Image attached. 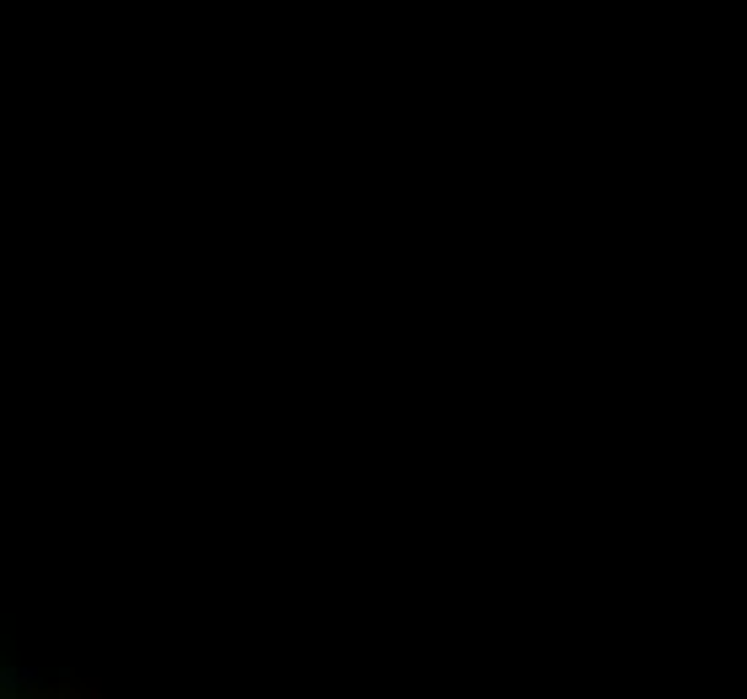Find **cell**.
<instances>
[{
  "label": "cell",
  "instance_id": "6da1fadb",
  "mask_svg": "<svg viewBox=\"0 0 747 699\" xmlns=\"http://www.w3.org/2000/svg\"><path fill=\"white\" fill-rule=\"evenodd\" d=\"M22 683H38L33 667H0V699H6V694H17Z\"/></svg>",
  "mask_w": 747,
  "mask_h": 699
}]
</instances>
